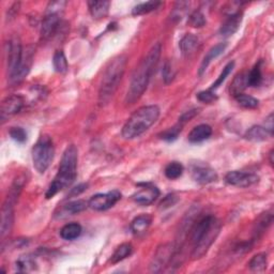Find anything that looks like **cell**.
Masks as SVG:
<instances>
[{
  "mask_svg": "<svg viewBox=\"0 0 274 274\" xmlns=\"http://www.w3.org/2000/svg\"><path fill=\"white\" fill-rule=\"evenodd\" d=\"M127 57L120 55L114 58L107 66L99 91V103L101 106L107 105L114 97L116 90L121 83L122 76L127 67Z\"/></svg>",
  "mask_w": 274,
  "mask_h": 274,
  "instance_id": "obj_4",
  "label": "cell"
},
{
  "mask_svg": "<svg viewBox=\"0 0 274 274\" xmlns=\"http://www.w3.org/2000/svg\"><path fill=\"white\" fill-rule=\"evenodd\" d=\"M88 207H89L88 201L83 200V199H77L67 203V205L64 207V211L70 215H73V214L83 212V211H85Z\"/></svg>",
  "mask_w": 274,
  "mask_h": 274,
  "instance_id": "obj_28",
  "label": "cell"
},
{
  "mask_svg": "<svg viewBox=\"0 0 274 274\" xmlns=\"http://www.w3.org/2000/svg\"><path fill=\"white\" fill-rule=\"evenodd\" d=\"M242 23V12L237 11L230 13L228 18L223 23V25L220 29V33L224 37H229L233 34H236Z\"/></svg>",
  "mask_w": 274,
  "mask_h": 274,
  "instance_id": "obj_16",
  "label": "cell"
},
{
  "mask_svg": "<svg viewBox=\"0 0 274 274\" xmlns=\"http://www.w3.org/2000/svg\"><path fill=\"white\" fill-rule=\"evenodd\" d=\"M140 189L132 195V199L138 205L149 206L160 196V190L151 183H139Z\"/></svg>",
  "mask_w": 274,
  "mask_h": 274,
  "instance_id": "obj_11",
  "label": "cell"
},
{
  "mask_svg": "<svg viewBox=\"0 0 274 274\" xmlns=\"http://www.w3.org/2000/svg\"><path fill=\"white\" fill-rule=\"evenodd\" d=\"M234 98H236L239 105H241L242 107H244V108L253 109V108H256L258 106V104H259V101H258L257 99H255L252 96L244 95V93H241V95H238L237 97H234Z\"/></svg>",
  "mask_w": 274,
  "mask_h": 274,
  "instance_id": "obj_33",
  "label": "cell"
},
{
  "mask_svg": "<svg viewBox=\"0 0 274 274\" xmlns=\"http://www.w3.org/2000/svg\"><path fill=\"white\" fill-rule=\"evenodd\" d=\"M83 228L82 226L78 223H70L65 225L60 229V237L67 240V241H72L77 239L82 234Z\"/></svg>",
  "mask_w": 274,
  "mask_h": 274,
  "instance_id": "obj_22",
  "label": "cell"
},
{
  "mask_svg": "<svg viewBox=\"0 0 274 274\" xmlns=\"http://www.w3.org/2000/svg\"><path fill=\"white\" fill-rule=\"evenodd\" d=\"M221 231V223L213 215L201 217L191 227L192 258L200 259L205 256Z\"/></svg>",
  "mask_w": 274,
  "mask_h": 274,
  "instance_id": "obj_2",
  "label": "cell"
},
{
  "mask_svg": "<svg viewBox=\"0 0 274 274\" xmlns=\"http://www.w3.org/2000/svg\"><path fill=\"white\" fill-rule=\"evenodd\" d=\"M162 52L161 43L154 44L151 50L148 52L147 56L142 60L139 66L136 68L135 72L132 75V80L130 84V88L128 90L127 97H125V103L134 104L138 101L144 92L146 91L148 84L153 74L154 69L158 65Z\"/></svg>",
  "mask_w": 274,
  "mask_h": 274,
  "instance_id": "obj_1",
  "label": "cell"
},
{
  "mask_svg": "<svg viewBox=\"0 0 274 274\" xmlns=\"http://www.w3.org/2000/svg\"><path fill=\"white\" fill-rule=\"evenodd\" d=\"M162 74H163L164 83H165L166 85L170 84L171 82H173L174 78H175V71L173 70V68H171V65L169 64L168 61H166L165 65H164Z\"/></svg>",
  "mask_w": 274,
  "mask_h": 274,
  "instance_id": "obj_38",
  "label": "cell"
},
{
  "mask_svg": "<svg viewBox=\"0 0 274 274\" xmlns=\"http://www.w3.org/2000/svg\"><path fill=\"white\" fill-rule=\"evenodd\" d=\"M53 65L55 71L58 73H66L68 71L69 64L65 53L62 51H57L54 55L53 58Z\"/></svg>",
  "mask_w": 274,
  "mask_h": 274,
  "instance_id": "obj_29",
  "label": "cell"
},
{
  "mask_svg": "<svg viewBox=\"0 0 274 274\" xmlns=\"http://www.w3.org/2000/svg\"><path fill=\"white\" fill-rule=\"evenodd\" d=\"M151 222H152V218L150 215H148V214L138 215L137 217H135L134 220L132 221L131 230L133 231V233H135V234L143 233L148 229V227L151 225Z\"/></svg>",
  "mask_w": 274,
  "mask_h": 274,
  "instance_id": "obj_23",
  "label": "cell"
},
{
  "mask_svg": "<svg viewBox=\"0 0 274 274\" xmlns=\"http://www.w3.org/2000/svg\"><path fill=\"white\" fill-rule=\"evenodd\" d=\"M182 127H183V124L179 122L176 125H174L173 128H169L166 131L161 133L160 137L163 140H166V142H174V140H176L178 138L180 132L182 131Z\"/></svg>",
  "mask_w": 274,
  "mask_h": 274,
  "instance_id": "obj_32",
  "label": "cell"
},
{
  "mask_svg": "<svg viewBox=\"0 0 274 274\" xmlns=\"http://www.w3.org/2000/svg\"><path fill=\"white\" fill-rule=\"evenodd\" d=\"M121 199V193L117 190L107 192L104 194H97L92 196L88 201L91 209L96 211H105L114 207Z\"/></svg>",
  "mask_w": 274,
  "mask_h": 274,
  "instance_id": "obj_8",
  "label": "cell"
},
{
  "mask_svg": "<svg viewBox=\"0 0 274 274\" xmlns=\"http://www.w3.org/2000/svg\"><path fill=\"white\" fill-rule=\"evenodd\" d=\"M87 187H88V184H86V183H82L80 185H77L76 187H74V189H72L71 193H70V196H77V195H80L87 190Z\"/></svg>",
  "mask_w": 274,
  "mask_h": 274,
  "instance_id": "obj_42",
  "label": "cell"
},
{
  "mask_svg": "<svg viewBox=\"0 0 274 274\" xmlns=\"http://www.w3.org/2000/svg\"><path fill=\"white\" fill-rule=\"evenodd\" d=\"M162 5L163 4L161 2H147V3L139 4L133 8L132 14L135 15V17L148 14L152 11H155L156 9H159V7H161Z\"/></svg>",
  "mask_w": 274,
  "mask_h": 274,
  "instance_id": "obj_26",
  "label": "cell"
},
{
  "mask_svg": "<svg viewBox=\"0 0 274 274\" xmlns=\"http://www.w3.org/2000/svg\"><path fill=\"white\" fill-rule=\"evenodd\" d=\"M262 61H258L247 74V87H258L262 82Z\"/></svg>",
  "mask_w": 274,
  "mask_h": 274,
  "instance_id": "obj_24",
  "label": "cell"
},
{
  "mask_svg": "<svg viewBox=\"0 0 274 274\" xmlns=\"http://www.w3.org/2000/svg\"><path fill=\"white\" fill-rule=\"evenodd\" d=\"M60 24V13L57 12H46L45 18L42 22L41 38L43 40H48L56 33Z\"/></svg>",
  "mask_w": 274,
  "mask_h": 274,
  "instance_id": "obj_14",
  "label": "cell"
},
{
  "mask_svg": "<svg viewBox=\"0 0 274 274\" xmlns=\"http://www.w3.org/2000/svg\"><path fill=\"white\" fill-rule=\"evenodd\" d=\"M88 7L91 17L95 20H101L107 17L111 3L105 2V0L103 2H89Z\"/></svg>",
  "mask_w": 274,
  "mask_h": 274,
  "instance_id": "obj_20",
  "label": "cell"
},
{
  "mask_svg": "<svg viewBox=\"0 0 274 274\" xmlns=\"http://www.w3.org/2000/svg\"><path fill=\"white\" fill-rule=\"evenodd\" d=\"M10 136L13 140H15V142L24 143V142H26V139H27V133L23 128L15 127V128H11Z\"/></svg>",
  "mask_w": 274,
  "mask_h": 274,
  "instance_id": "obj_37",
  "label": "cell"
},
{
  "mask_svg": "<svg viewBox=\"0 0 274 274\" xmlns=\"http://www.w3.org/2000/svg\"><path fill=\"white\" fill-rule=\"evenodd\" d=\"M197 114H198V109H192V111H190V112H186L181 117H180L179 122L184 124L185 122L190 121L192 118H194V117L196 116Z\"/></svg>",
  "mask_w": 274,
  "mask_h": 274,
  "instance_id": "obj_41",
  "label": "cell"
},
{
  "mask_svg": "<svg viewBox=\"0 0 274 274\" xmlns=\"http://www.w3.org/2000/svg\"><path fill=\"white\" fill-rule=\"evenodd\" d=\"M24 49L18 38H13L7 43V59H8V75H12L21 64Z\"/></svg>",
  "mask_w": 274,
  "mask_h": 274,
  "instance_id": "obj_10",
  "label": "cell"
},
{
  "mask_svg": "<svg viewBox=\"0 0 274 274\" xmlns=\"http://www.w3.org/2000/svg\"><path fill=\"white\" fill-rule=\"evenodd\" d=\"M246 87H247V74L240 73L234 77L233 82L231 83L230 95H232L233 97H237L238 95H241Z\"/></svg>",
  "mask_w": 274,
  "mask_h": 274,
  "instance_id": "obj_25",
  "label": "cell"
},
{
  "mask_svg": "<svg viewBox=\"0 0 274 274\" xmlns=\"http://www.w3.org/2000/svg\"><path fill=\"white\" fill-rule=\"evenodd\" d=\"M199 44V40L196 36H194L192 34H187L185 35L181 41L179 43L180 50H181L182 55L184 56H190L195 51H196L197 46Z\"/></svg>",
  "mask_w": 274,
  "mask_h": 274,
  "instance_id": "obj_21",
  "label": "cell"
},
{
  "mask_svg": "<svg viewBox=\"0 0 274 274\" xmlns=\"http://www.w3.org/2000/svg\"><path fill=\"white\" fill-rule=\"evenodd\" d=\"M273 135V131L269 130L268 128L261 127V125H254L245 133V139L249 140V142L259 143L264 142L268 138H270Z\"/></svg>",
  "mask_w": 274,
  "mask_h": 274,
  "instance_id": "obj_17",
  "label": "cell"
},
{
  "mask_svg": "<svg viewBox=\"0 0 274 274\" xmlns=\"http://www.w3.org/2000/svg\"><path fill=\"white\" fill-rule=\"evenodd\" d=\"M133 252V246L130 243H123L120 246L116 248L114 254L112 255L111 262L112 263H118L122 261L125 258L129 257Z\"/></svg>",
  "mask_w": 274,
  "mask_h": 274,
  "instance_id": "obj_27",
  "label": "cell"
},
{
  "mask_svg": "<svg viewBox=\"0 0 274 274\" xmlns=\"http://www.w3.org/2000/svg\"><path fill=\"white\" fill-rule=\"evenodd\" d=\"M183 166L181 163L179 162H170L168 165L165 167V171L164 174L165 176L170 179V180H175L178 179L179 177H181L183 174Z\"/></svg>",
  "mask_w": 274,
  "mask_h": 274,
  "instance_id": "obj_31",
  "label": "cell"
},
{
  "mask_svg": "<svg viewBox=\"0 0 274 274\" xmlns=\"http://www.w3.org/2000/svg\"><path fill=\"white\" fill-rule=\"evenodd\" d=\"M211 135H212V128L209 124H199L190 132L187 138L191 143L197 144L207 140Z\"/></svg>",
  "mask_w": 274,
  "mask_h": 274,
  "instance_id": "obj_19",
  "label": "cell"
},
{
  "mask_svg": "<svg viewBox=\"0 0 274 274\" xmlns=\"http://www.w3.org/2000/svg\"><path fill=\"white\" fill-rule=\"evenodd\" d=\"M267 255L260 253L255 255L248 262L249 269L254 272H262L267 269Z\"/></svg>",
  "mask_w": 274,
  "mask_h": 274,
  "instance_id": "obj_30",
  "label": "cell"
},
{
  "mask_svg": "<svg viewBox=\"0 0 274 274\" xmlns=\"http://www.w3.org/2000/svg\"><path fill=\"white\" fill-rule=\"evenodd\" d=\"M77 162H78V150L74 145L69 146L62 154V159L58 168V173L50 184L46 191L45 197L50 199L60 191L71 185L76 179L77 175Z\"/></svg>",
  "mask_w": 274,
  "mask_h": 274,
  "instance_id": "obj_3",
  "label": "cell"
},
{
  "mask_svg": "<svg viewBox=\"0 0 274 274\" xmlns=\"http://www.w3.org/2000/svg\"><path fill=\"white\" fill-rule=\"evenodd\" d=\"M226 183L238 187H248L256 184L259 181V177L253 173H245V171L233 170L229 171L225 177Z\"/></svg>",
  "mask_w": 274,
  "mask_h": 274,
  "instance_id": "obj_13",
  "label": "cell"
},
{
  "mask_svg": "<svg viewBox=\"0 0 274 274\" xmlns=\"http://www.w3.org/2000/svg\"><path fill=\"white\" fill-rule=\"evenodd\" d=\"M196 97L200 102H202V103H212V102H214L217 99L215 93L210 89L198 92Z\"/></svg>",
  "mask_w": 274,
  "mask_h": 274,
  "instance_id": "obj_39",
  "label": "cell"
},
{
  "mask_svg": "<svg viewBox=\"0 0 274 274\" xmlns=\"http://www.w3.org/2000/svg\"><path fill=\"white\" fill-rule=\"evenodd\" d=\"M55 148L50 136L43 135L33 148V162L38 173L44 174L54 159Z\"/></svg>",
  "mask_w": 274,
  "mask_h": 274,
  "instance_id": "obj_6",
  "label": "cell"
},
{
  "mask_svg": "<svg viewBox=\"0 0 274 274\" xmlns=\"http://www.w3.org/2000/svg\"><path fill=\"white\" fill-rule=\"evenodd\" d=\"M233 67H234V62H233V61H230L229 64H227V65L225 66V68L223 69V71L221 72L220 76H218V77L216 78V81L213 83L212 87L210 88V90H212V91H213V90H215V89H217L218 87H220V86L225 82V80L227 78V76H228V75L231 73Z\"/></svg>",
  "mask_w": 274,
  "mask_h": 274,
  "instance_id": "obj_35",
  "label": "cell"
},
{
  "mask_svg": "<svg viewBox=\"0 0 274 274\" xmlns=\"http://www.w3.org/2000/svg\"><path fill=\"white\" fill-rule=\"evenodd\" d=\"M226 48H227V43L222 42V43H218L215 46H213V48L208 52V54L206 55L205 58H203L201 65H200V68H199L198 73L200 76L206 72V70L208 69L211 62H212V60H214L215 58H217L218 56H220V55H222L224 53Z\"/></svg>",
  "mask_w": 274,
  "mask_h": 274,
  "instance_id": "obj_18",
  "label": "cell"
},
{
  "mask_svg": "<svg viewBox=\"0 0 274 274\" xmlns=\"http://www.w3.org/2000/svg\"><path fill=\"white\" fill-rule=\"evenodd\" d=\"M24 104H25L24 98L19 95H12L10 97L6 98L2 103L3 119H5L6 117H9L20 113L22 111V108L24 107Z\"/></svg>",
  "mask_w": 274,
  "mask_h": 274,
  "instance_id": "obj_15",
  "label": "cell"
},
{
  "mask_svg": "<svg viewBox=\"0 0 274 274\" xmlns=\"http://www.w3.org/2000/svg\"><path fill=\"white\" fill-rule=\"evenodd\" d=\"M178 200L179 199H178V197L176 196L175 194H168L167 196L164 197V199L160 202V208L161 209H167V208L173 207L174 205H176Z\"/></svg>",
  "mask_w": 274,
  "mask_h": 274,
  "instance_id": "obj_40",
  "label": "cell"
},
{
  "mask_svg": "<svg viewBox=\"0 0 274 274\" xmlns=\"http://www.w3.org/2000/svg\"><path fill=\"white\" fill-rule=\"evenodd\" d=\"M159 117V106L147 105L138 108L123 125L122 137L125 139H134L140 136L158 121Z\"/></svg>",
  "mask_w": 274,
  "mask_h": 274,
  "instance_id": "obj_5",
  "label": "cell"
},
{
  "mask_svg": "<svg viewBox=\"0 0 274 274\" xmlns=\"http://www.w3.org/2000/svg\"><path fill=\"white\" fill-rule=\"evenodd\" d=\"M178 248L175 247L173 244L167 243L161 245L153 256V259L150 263V271L151 272H163L164 269L168 267L170 262L177 257Z\"/></svg>",
  "mask_w": 274,
  "mask_h": 274,
  "instance_id": "obj_7",
  "label": "cell"
},
{
  "mask_svg": "<svg viewBox=\"0 0 274 274\" xmlns=\"http://www.w3.org/2000/svg\"><path fill=\"white\" fill-rule=\"evenodd\" d=\"M269 154H270V164L271 165H273V150H271Z\"/></svg>",
  "mask_w": 274,
  "mask_h": 274,
  "instance_id": "obj_43",
  "label": "cell"
},
{
  "mask_svg": "<svg viewBox=\"0 0 274 274\" xmlns=\"http://www.w3.org/2000/svg\"><path fill=\"white\" fill-rule=\"evenodd\" d=\"M189 24L190 26L194 28H200L202 26H205L206 24L205 15H203L200 11H195L194 13L191 14V17L189 19Z\"/></svg>",
  "mask_w": 274,
  "mask_h": 274,
  "instance_id": "obj_36",
  "label": "cell"
},
{
  "mask_svg": "<svg viewBox=\"0 0 274 274\" xmlns=\"http://www.w3.org/2000/svg\"><path fill=\"white\" fill-rule=\"evenodd\" d=\"M34 55L35 50L33 46H28L26 50L23 52V58L19 68L15 70V72L9 76V80L11 84H20L25 80V77L30 72L31 66L34 62Z\"/></svg>",
  "mask_w": 274,
  "mask_h": 274,
  "instance_id": "obj_9",
  "label": "cell"
},
{
  "mask_svg": "<svg viewBox=\"0 0 274 274\" xmlns=\"http://www.w3.org/2000/svg\"><path fill=\"white\" fill-rule=\"evenodd\" d=\"M191 176L195 182L199 184H209L216 181L217 174L207 164L195 163L191 166Z\"/></svg>",
  "mask_w": 274,
  "mask_h": 274,
  "instance_id": "obj_12",
  "label": "cell"
},
{
  "mask_svg": "<svg viewBox=\"0 0 274 274\" xmlns=\"http://www.w3.org/2000/svg\"><path fill=\"white\" fill-rule=\"evenodd\" d=\"M36 262L33 257L23 256L17 261V270L19 272H29L35 269Z\"/></svg>",
  "mask_w": 274,
  "mask_h": 274,
  "instance_id": "obj_34",
  "label": "cell"
}]
</instances>
